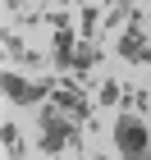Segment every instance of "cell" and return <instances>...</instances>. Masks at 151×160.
<instances>
[{
	"label": "cell",
	"instance_id": "cell-5",
	"mask_svg": "<svg viewBox=\"0 0 151 160\" xmlns=\"http://www.w3.org/2000/svg\"><path fill=\"white\" fill-rule=\"evenodd\" d=\"M0 142H5V151H9V156H18V128H14V123H5V128H0Z\"/></svg>",
	"mask_w": 151,
	"mask_h": 160
},
{
	"label": "cell",
	"instance_id": "cell-3",
	"mask_svg": "<svg viewBox=\"0 0 151 160\" xmlns=\"http://www.w3.org/2000/svg\"><path fill=\"white\" fill-rule=\"evenodd\" d=\"M0 92H5L9 105H37V101H46L55 92V82H37V78H23V73H14V69H5L0 73Z\"/></svg>",
	"mask_w": 151,
	"mask_h": 160
},
{
	"label": "cell",
	"instance_id": "cell-4",
	"mask_svg": "<svg viewBox=\"0 0 151 160\" xmlns=\"http://www.w3.org/2000/svg\"><path fill=\"white\" fill-rule=\"evenodd\" d=\"M119 50H124L128 60H142V32H138V28H133V32H128V37L119 41Z\"/></svg>",
	"mask_w": 151,
	"mask_h": 160
},
{
	"label": "cell",
	"instance_id": "cell-7",
	"mask_svg": "<svg viewBox=\"0 0 151 160\" xmlns=\"http://www.w3.org/2000/svg\"><path fill=\"white\" fill-rule=\"evenodd\" d=\"M60 5H73V0H60Z\"/></svg>",
	"mask_w": 151,
	"mask_h": 160
},
{
	"label": "cell",
	"instance_id": "cell-1",
	"mask_svg": "<svg viewBox=\"0 0 151 160\" xmlns=\"http://www.w3.org/2000/svg\"><path fill=\"white\" fill-rule=\"evenodd\" d=\"M114 147L124 160H151V128L142 114H119L114 119Z\"/></svg>",
	"mask_w": 151,
	"mask_h": 160
},
{
	"label": "cell",
	"instance_id": "cell-2",
	"mask_svg": "<svg viewBox=\"0 0 151 160\" xmlns=\"http://www.w3.org/2000/svg\"><path fill=\"white\" fill-rule=\"evenodd\" d=\"M73 142H78V128H73L69 114H60V110H46V114H41V123H37V147L46 151V156H60V151H69Z\"/></svg>",
	"mask_w": 151,
	"mask_h": 160
},
{
	"label": "cell",
	"instance_id": "cell-6",
	"mask_svg": "<svg viewBox=\"0 0 151 160\" xmlns=\"http://www.w3.org/2000/svg\"><path fill=\"white\" fill-rule=\"evenodd\" d=\"M119 82H101V105H119Z\"/></svg>",
	"mask_w": 151,
	"mask_h": 160
}]
</instances>
